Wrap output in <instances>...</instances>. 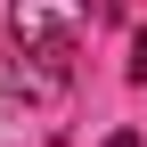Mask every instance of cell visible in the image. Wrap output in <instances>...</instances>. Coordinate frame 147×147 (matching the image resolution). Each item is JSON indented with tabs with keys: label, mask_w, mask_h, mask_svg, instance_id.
<instances>
[{
	"label": "cell",
	"mask_w": 147,
	"mask_h": 147,
	"mask_svg": "<svg viewBox=\"0 0 147 147\" xmlns=\"http://www.w3.org/2000/svg\"><path fill=\"white\" fill-rule=\"evenodd\" d=\"M8 33H16V49H25L33 65L65 74V57L90 33V0H8Z\"/></svg>",
	"instance_id": "1"
},
{
	"label": "cell",
	"mask_w": 147,
	"mask_h": 147,
	"mask_svg": "<svg viewBox=\"0 0 147 147\" xmlns=\"http://www.w3.org/2000/svg\"><path fill=\"white\" fill-rule=\"evenodd\" d=\"M131 82L147 90V25H139V41H131Z\"/></svg>",
	"instance_id": "2"
},
{
	"label": "cell",
	"mask_w": 147,
	"mask_h": 147,
	"mask_svg": "<svg viewBox=\"0 0 147 147\" xmlns=\"http://www.w3.org/2000/svg\"><path fill=\"white\" fill-rule=\"evenodd\" d=\"M106 147H139V139H131V131H115V139H106Z\"/></svg>",
	"instance_id": "3"
}]
</instances>
